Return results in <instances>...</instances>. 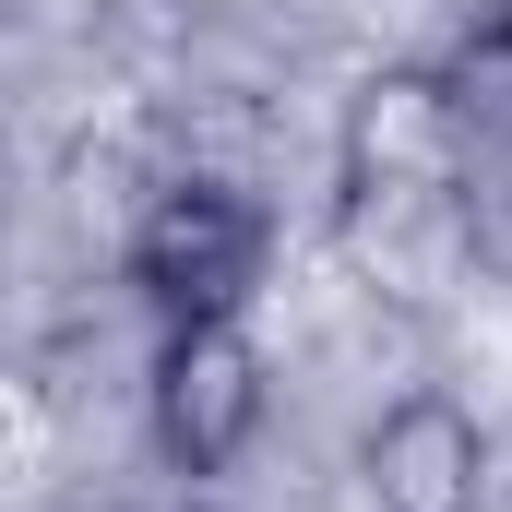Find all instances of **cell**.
Instances as JSON below:
<instances>
[{"label": "cell", "mask_w": 512, "mask_h": 512, "mask_svg": "<svg viewBox=\"0 0 512 512\" xmlns=\"http://www.w3.org/2000/svg\"><path fill=\"white\" fill-rule=\"evenodd\" d=\"M477 155V120L453 96V72H417L393 60L346 96V131H334V167H346V203L358 215H405V203H441Z\"/></svg>", "instance_id": "cell-1"}, {"label": "cell", "mask_w": 512, "mask_h": 512, "mask_svg": "<svg viewBox=\"0 0 512 512\" xmlns=\"http://www.w3.org/2000/svg\"><path fill=\"white\" fill-rule=\"evenodd\" d=\"M262 251H274V227H262L251 191L179 179V191H155L143 227H131V286H143L167 322H239L251 286H262Z\"/></svg>", "instance_id": "cell-2"}, {"label": "cell", "mask_w": 512, "mask_h": 512, "mask_svg": "<svg viewBox=\"0 0 512 512\" xmlns=\"http://www.w3.org/2000/svg\"><path fill=\"white\" fill-rule=\"evenodd\" d=\"M262 429V346L239 322H167L155 358V441L179 477H227Z\"/></svg>", "instance_id": "cell-3"}, {"label": "cell", "mask_w": 512, "mask_h": 512, "mask_svg": "<svg viewBox=\"0 0 512 512\" xmlns=\"http://www.w3.org/2000/svg\"><path fill=\"white\" fill-rule=\"evenodd\" d=\"M370 501L382 512H477L489 501V429L453 393H405L370 429Z\"/></svg>", "instance_id": "cell-4"}, {"label": "cell", "mask_w": 512, "mask_h": 512, "mask_svg": "<svg viewBox=\"0 0 512 512\" xmlns=\"http://www.w3.org/2000/svg\"><path fill=\"white\" fill-rule=\"evenodd\" d=\"M441 72H453V96H465L477 143H489V131H512V0H489V12L453 36V60H441Z\"/></svg>", "instance_id": "cell-5"}, {"label": "cell", "mask_w": 512, "mask_h": 512, "mask_svg": "<svg viewBox=\"0 0 512 512\" xmlns=\"http://www.w3.org/2000/svg\"><path fill=\"white\" fill-rule=\"evenodd\" d=\"M501 203H512V191H501Z\"/></svg>", "instance_id": "cell-6"}]
</instances>
